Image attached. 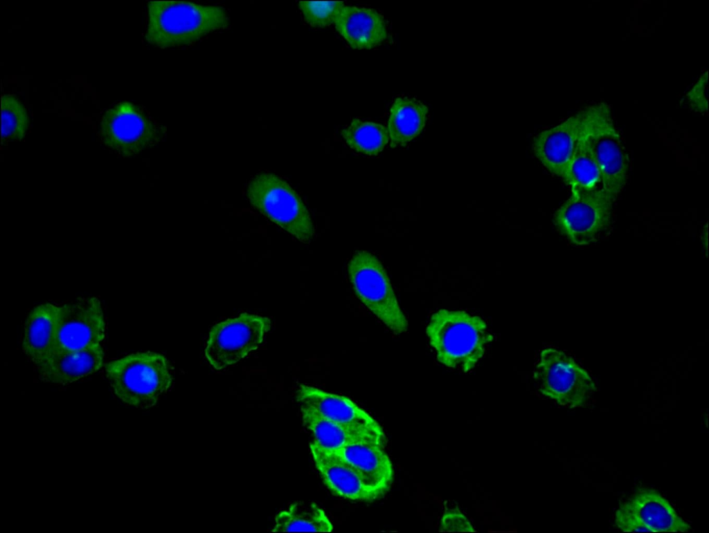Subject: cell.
<instances>
[{"mask_svg":"<svg viewBox=\"0 0 709 533\" xmlns=\"http://www.w3.org/2000/svg\"><path fill=\"white\" fill-rule=\"evenodd\" d=\"M230 17L218 6L184 1H151L147 3L146 41L159 48L188 46L208 34L226 30Z\"/></svg>","mask_w":709,"mask_h":533,"instance_id":"cell-1","label":"cell"},{"mask_svg":"<svg viewBox=\"0 0 709 533\" xmlns=\"http://www.w3.org/2000/svg\"><path fill=\"white\" fill-rule=\"evenodd\" d=\"M438 361L467 373L473 369L493 340L486 322L463 310L440 309L434 312L426 328Z\"/></svg>","mask_w":709,"mask_h":533,"instance_id":"cell-2","label":"cell"},{"mask_svg":"<svg viewBox=\"0 0 709 533\" xmlns=\"http://www.w3.org/2000/svg\"><path fill=\"white\" fill-rule=\"evenodd\" d=\"M105 370L116 397L139 409L154 406L173 382L167 359L151 351L136 352L111 361Z\"/></svg>","mask_w":709,"mask_h":533,"instance_id":"cell-3","label":"cell"},{"mask_svg":"<svg viewBox=\"0 0 709 533\" xmlns=\"http://www.w3.org/2000/svg\"><path fill=\"white\" fill-rule=\"evenodd\" d=\"M611 112L608 104L600 102L578 113L582 131L601 173V187L614 200L627 183L629 158Z\"/></svg>","mask_w":709,"mask_h":533,"instance_id":"cell-4","label":"cell"},{"mask_svg":"<svg viewBox=\"0 0 709 533\" xmlns=\"http://www.w3.org/2000/svg\"><path fill=\"white\" fill-rule=\"evenodd\" d=\"M245 196L251 206L303 243L315 230L309 212L299 195L281 178L259 173L248 183Z\"/></svg>","mask_w":709,"mask_h":533,"instance_id":"cell-5","label":"cell"},{"mask_svg":"<svg viewBox=\"0 0 709 533\" xmlns=\"http://www.w3.org/2000/svg\"><path fill=\"white\" fill-rule=\"evenodd\" d=\"M348 273L358 299L393 333L406 332L408 321L377 256L364 250L357 252L348 264Z\"/></svg>","mask_w":709,"mask_h":533,"instance_id":"cell-6","label":"cell"},{"mask_svg":"<svg viewBox=\"0 0 709 533\" xmlns=\"http://www.w3.org/2000/svg\"><path fill=\"white\" fill-rule=\"evenodd\" d=\"M102 143L121 157H131L164 140L166 128L141 106L123 101L106 111L100 122Z\"/></svg>","mask_w":709,"mask_h":533,"instance_id":"cell-7","label":"cell"},{"mask_svg":"<svg viewBox=\"0 0 709 533\" xmlns=\"http://www.w3.org/2000/svg\"><path fill=\"white\" fill-rule=\"evenodd\" d=\"M533 378L542 395L571 409L584 406L597 391L588 372L571 357L554 348L541 350Z\"/></svg>","mask_w":709,"mask_h":533,"instance_id":"cell-8","label":"cell"},{"mask_svg":"<svg viewBox=\"0 0 709 533\" xmlns=\"http://www.w3.org/2000/svg\"><path fill=\"white\" fill-rule=\"evenodd\" d=\"M613 201L602 187L571 191L569 198L555 213L554 223L571 243L590 245L610 225Z\"/></svg>","mask_w":709,"mask_h":533,"instance_id":"cell-9","label":"cell"},{"mask_svg":"<svg viewBox=\"0 0 709 533\" xmlns=\"http://www.w3.org/2000/svg\"><path fill=\"white\" fill-rule=\"evenodd\" d=\"M271 328L268 317L242 313L215 324L209 333L205 357L216 370H222L258 349Z\"/></svg>","mask_w":709,"mask_h":533,"instance_id":"cell-10","label":"cell"},{"mask_svg":"<svg viewBox=\"0 0 709 533\" xmlns=\"http://www.w3.org/2000/svg\"><path fill=\"white\" fill-rule=\"evenodd\" d=\"M296 398L300 405L309 407L341 426L385 447V433L368 413L348 397L300 384Z\"/></svg>","mask_w":709,"mask_h":533,"instance_id":"cell-11","label":"cell"},{"mask_svg":"<svg viewBox=\"0 0 709 533\" xmlns=\"http://www.w3.org/2000/svg\"><path fill=\"white\" fill-rule=\"evenodd\" d=\"M105 328L101 302L97 297L68 301L59 306L56 352L100 345L105 337Z\"/></svg>","mask_w":709,"mask_h":533,"instance_id":"cell-12","label":"cell"},{"mask_svg":"<svg viewBox=\"0 0 709 533\" xmlns=\"http://www.w3.org/2000/svg\"><path fill=\"white\" fill-rule=\"evenodd\" d=\"M309 449L324 484L334 495L366 502L379 499L356 471L336 451L324 448L313 440L309 442Z\"/></svg>","mask_w":709,"mask_h":533,"instance_id":"cell-13","label":"cell"},{"mask_svg":"<svg viewBox=\"0 0 709 533\" xmlns=\"http://www.w3.org/2000/svg\"><path fill=\"white\" fill-rule=\"evenodd\" d=\"M335 451L350 464L379 498L389 491L394 479V469L384 447L372 441H361Z\"/></svg>","mask_w":709,"mask_h":533,"instance_id":"cell-14","label":"cell"},{"mask_svg":"<svg viewBox=\"0 0 709 533\" xmlns=\"http://www.w3.org/2000/svg\"><path fill=\"white\" fill-rule=\"evenodd\" d=\"M580 130V116L577 112L533 138L535 155L553 174L560 177L563 175L573 157Z\"/></svg>","mask_w":709,"mask_h":533,"instance_id":"cell-15","label":"cell"},{"mask_svg":"<svg viewBox=\"0 0 709 533\" xmlns=\"http://www.w3.org/2000/svg\"><path fill=\"white\" fill-rule=\"evenodd\" d=\"M101 345L55 353L46 362L37 366L42 381L66 385L94 373L103 364Z\"/></svg>","mask_w":709,"mask_h":533,"instance_id":"cell-16","label":"cell"},{"mask_svg":"<svg viewBox=\"0 0 709 533\" xmlns=\"http://www.w3.org/2000/svg\"><path fill=\"white\" fill-rule=\"evenodd\" d=\"M58 313L59 306L45 303L35 307L26 317L21 348L36 366L56 352Z\"/></svg>","mask_w":709,"mask_h":533,"instance_id":"cell-17","label":"cell"},{"mask_svg":"<svg viewBox=\"0 0 709 533\" xmlns=\"http://www.w3.org/2000/svg\"><path fill=\"white\" fill-rule=\"evenodd\" d=\"M618 508L636 516L653 532H687L691 529L669 501L652 488L638 489Z\"/></svg>","mask_w":709,"mask_h":533,"instance_id":"cell-18","label":"cell"},{"mask_svg":"<svg viewBox=\"0 0 709 533\" xmlns=\"http://www.w3.org/2000/svg\"><path fill=\"white\" fill-rule=\"evenodd\" d=\"M334 24L338 32L352 48L370 49L381 44L387 37L384 17L374 9L344 6Z\"/></svg>","mask_w":709,"mask_h":533,"instance_id":"cell-19","label":"cell"},{"mask_svg":"<svg viewBox=\"0 0 709 533\" xmlns=\"http://www.w3.org/2000/svg\"><path fill=\"white\" fill-rule=\"evenodd\" d=\"M427 113V106L415 98H396L388 122L391 147L404 145L418 136L425 126Z\"/></svg>","mask_w":709,"mask_h":533,"instance_id":"cell-20","label":"cell"},{"mask_svg":"<svg viewBox=\"0 0 709 533\" xmlns=\"http://www.w3.org/2000/svg\"><path fill=\"white\" fill-rule=\"evenodd\" d=\"M271 532H332L333 525L323 509L312 502L298 501L275 516Z\"/></svg>","mask_w":709,"mask_h":533,"instance_id":"cell-21","label":"cell"},{"mask_svg":"<svg viewBox=\"0 0 709 533\" xmlns=\"http://www.w3.org/2000/svg\"><path fill=\"white\" fill-rule=\"evenodd\" d=\"M561 178L570 186L571 191H587L602 187L598 165L582 129L573 157Z\"/></svg>","mask_w":709,"mask_h":533,"instance_id":"cell-22","label":"cell"},{"mask_svg":"<svg viewBox=\"0 0 709 533\" xmlns=\"http://www.w3.org/2000/svg\"><path fill=\"white\" fill-rule=\"evenodd\" d=\"M300 409L303 426L312 433L313 441L324 448L335 451L354 442H374L341 426L309 407L300 405Z\"/></svg>","mask_w":709,"mask_h":533,"instance_id":"cell-23","label":"cell"},{"mask_svg":"<svg viewBox=\"0 0 709 533\" xmlns=\"http://www.w3.org/2000/svg\"><path fill=\"white\" fill-rule=\"evenodd\" d=\"M347 144L357 152L376 156L388 142V129L382 124L354 118L341 131Z\"/></svg>","mask_w":709,"mask_h":533,"instance_id":"cell-24","label":"cell"},{"mask_svg":"<svg viewBox=\"0 0 709 533\" xmlns=\"http://www.w3.org/2000/svg\"><path fill=\"white\" fill-rule=\"evenodd\" d=\"M28 125L29 119L24 104L14 95H2V144L21 140L26 133Z\"/></svg>","mask_w":709,"mask_h":533,"instance_id":"cell-25","label":"cell"},{"mask_svg":"<svg viewBox=\"0 0 709 533\" xmlns=\"http://www.w3.org/2000/svg\"><path fill=\"white\" fill-rule=\"evenodd\" d=\"M299 8L305 21L315 27H324L334 23L343 1H299Z\"/></svg>","mask_w":709,"mask_h":533,"instance_id":"cell-26","label":"cell"},{"mask_svg":"<svg viewBox=\"0 0 709 533\" xmlns=\"http://www.w3.org/2000/svg\"><path fill=\"white\" fill-rule=\"evenodd\" d=\"M708 71H706L685 95L690 108L696 113H707L708 111Z\"/></svg>","mask_w":709,"mask_h":533,"instance_id":"cell-27","label":"cell"},{"mask_svg":"<svg viewBox=\"0 0 709 533\" xmlns=\"http://www.w3.org/2000/svg\"><path fill=\"white\" fill-rule=\"evenodd\" d=\"M615 525L624 532H653L641 519L620 508L616 511Z\"/></svg>","mask_w":709,"mask_h":533,"instance_id":"cell-28","label":"cell"},{"mask_svg":"<svg viewBox=\"0 0 709 533\" xmlns=\"http://www.w3.org/2000/svg\"><path fill=\"white\" fill-rule=\"evenodd\" d=\"M442 531H474L468 520L458 511L444 514L441 522Z\"/></svg>","mask_w":709,"mask_h":533,"instance_id":"cell-29","label":"cell"}]
</instances>
